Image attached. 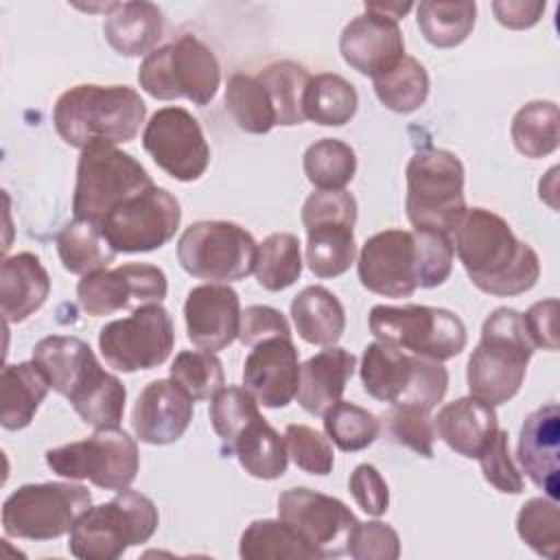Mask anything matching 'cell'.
Wrapping results in <instances>:
<instances>
[{
  "label": "cell",
  "mask_w": 560,
  "mask_h": 560,
  "mask_svg": "<svg viewBox=\"0 0 560 560\" xmlns=\"http://www.w3.org/2000/svg\"><path fill=\"white\" fill-rule=\"evenodd\" d=\"M378 422L385 438L394 444L407 446L420 457H433L435 427L429 418V411L409 405H392Z\"/></svg>",
  "instance_id": "obj_46"
},
{
  "label": "cell",
  "mask_w": 560,
  "mask_h": 560,
  "mask_svg": "<svg viewBox=\"0 0 560 560\" xmlns=\"http://www.w3.org/2000/svg\"><path fill=\"white\" fill-rule=\"evenodd\" d=\"M33 361L46 374L50 389L66 396L83 424L118 427L127 389L118 376L105 372L92 348L70 335H48L33 346Z\"/></svg>",
  "instance_id": "obj_3"
},
{
  "label": "cell",
  "mask_w": 560,
  "mask_h": 560,
  "mask_svg": "<svg viewBox=\"0 0 560 560\" xmlns=\"http://www.w3.org/2000/svg\"><path fill=\"white\" fill-rule=\"evenodd\" d=\"M147 116V105L129 85L81 83L66 90L52 107L59 138L74 147L131 142Z\"/></svg>",
  "instance_id": "obj_4"
},
{
  "label": "cell",
  "mask_w": 560,
  "mask_h": 560,
  "mask_svg": "<svg viewBox=\"0 0 560 560\" xmlns=\"http://www.w3.org/2000/svg\"><path fill=\"white\" fill-rule=\"evenodd\" d=\"M48 389H50V383L33 359L4 365L0 374V392H2L0 424L7 431H20L28 427L39 405L44 402Z\"/></svg>",
  "instance_id": "obj_31"
},
{
  "label": "cell",
  "mask_w": 560,
  "mask_h": 560,
  "mask_svg": "<svg viewBox=\"0 0 560 560\" xmlns=\"http://www.w3.org/2000/svg\"><path fill=\"white\" fill-rule=\"evenodd\" d=\"M166 291V273L160 267L149 262H127L83 276L77 284V300L88 315L105 317L122 308L162 302Z\"/></svg>",
  "instance_id": "obj_20"
},
{
  "label": "cell",
  "mask_w": 560,
  "mask_h": 560,
  "mask_svg": "<svg viewBox=\"0 0 560 560\" xmlns=\"http://www.w3.org/2000/svg\"><path fill=\"white\" fill-rule=\"evenodd\" d=\"M225 112L245 133H269L276 127L271 98L258 77L236 72L225 85Z\"/></svg>",
  "instance_id": "obj_37"
},
{
  "label": "cell",
  "mask_w": 560,
  "mask_h": 560,
  "mask_svg": "<svg viewBox=\"0 0 560 560\" xmlns=\"http://www.w3.org/2000/svg\"><path fill=\"white\" fill-rule=\"evenodd\" d=\"M57 254L63 269L77 276L107 269L116 256L101 228L81 219H72L61 228L57 234Z\"/></svg>",
  "instance_id": "obj_34"
},
{
  "label": "cell",
  "mask_w": 560,
  "mask_h": 560,
  "mask_svg": "<svg viewBox=\"0 0 560 560\" xmlns=\"http://www.w3.org/2000/svg\"><path fill=\"white\" fill-rule=\"evenodd\" d=\"M359 107L357 88L335 72L311 77L304 94V116L322 127H341L350 122Z\"/></svg>",
  "instance_id": "obj_33"
},
{
  "label": "cell",
  "mask_w": 560,
  "mask_h": 560,
  "mask_svg": "<svg viewBox=\"0 0 560 560\" xmlns=\"http://www.w3.org/2000/svg\"><path fill=\"white\" fill-rule=\"evenodd\" d=\"M455 247L446 234L427 230H383L372 234L359 254L361 284L383 298H411L448 280Z\"/></svg>",
  "instance_id": "obj_1"
},
{
  "label": "cell",
  "mask_w": 560,
  "mask_h": 560,
  "mask_svg": "<svg viewBox=\"0 0 560 560\" xmlns=\"http://www.w3.org/2000/svg\"><path fill=\"white\" fill-rule=\"evenodd\" d=\"M140 88L158 101L188 98L203 107L221 85V66L217 55L197 35H179L149 52L138 68Z\"/></svg>",
  "instance_id": "obj_9"
},
{
  "label": "cell",
  "mask_w": 560,
  "mask_h": 560,
  "mask_svg": "<svg viewBox=\"0 0 560 560\" xmlns=\"http://www.w3.org/2000/svg\"><path fill=\"white\" fill-rule=\"evenodd\" d=\"M298 335L311 346H337L346 330V311L339 298L322 284L304 287L291 302Z\"/></svg>",
  "instance_id": "obj_30"
},
{
  "label": "cell",
  "mask_w": 560,
  "mask_h": 560,
  "mask_svg": "<svg viewBox=\"0 0 560 560\" xmlns=\"http://www.w3.org/2000/svg\"><path fill=\"white\" fill-rule=\"evenodd\" d=\"M278 518L291 525L317 558L346 556L359 525L343 501L304 486L289 488L278 497Z\"/></svg>",
  "instance_id": "obj_18"
},
{
  "label": "cell",
  "mask_w": 560,
  "mask_h": 560,
  "mask_svg": "<svg viewBox=\"0 0 560 560\" xmlns=\"http://www.w3.org/2000/svg\"><path fill=\"white\" fill-rule=\"evenodd\" d=\"M348 490L354 503L370 516H381L389 508V490L383 475L372 464H359L350 479Z\"/></svg>",
  "instance_id": "obj_52"
},
{
  "label": "cell",
  "mask_w": 560,
  "mask_h": 560,
  "mask_svg": "<svg viewBox=\"0 0 560 560\" xmlns=\"http://www.w3.org/2000/svg\"><path fill=\"white\" fill-rule=\"evenodd\" d=\"M368 396L431 411L448 389V370L440 361L422 359L383 341L365 346L359 365Z\"/></svg>",
  "instance_id": "obj_8"
},
{
  "label": "cell",
  "mask_w": 560,
  "mask_h": 560,
  "mask_svg": "<svg viewBox=\"0 0 560 560\" xmlns=\"http://www.w3.org/2000/svg\"><path fill=\"white\" fill-rule=\"evenodd\" d=\"M184 319L188 341L199 350L217 354L238 339V293L232 287L217 282L192 287L184 302Z\"/></svg>",
  "instance_id": "obj_23"
},
{
  "label": "cell",
  "mask_w": 560,
  "mask_h": 560,
  "mask_svg": "<svg viewBox=\"0 0 560 560\" xmlns=\"http://www.w3.org/2000/svg\"><path fill=\"white\" fill-rule=\"evenodd\" d=\"M363 9L381 13V15H387V18L398 22L400 18H405L413 9V4L411 2H385V4L383 2H365Z\"/></svg>",
  "instance_id": "obj_55"
},
{
  "label": "cell",
  "mask_w": 560,
  "mask_h": 560,
  "mask_svg": "<svg viewBox=\"0 0 560 560\" xmlns=\"http://www.w3.org/2000/svg\"><path fill=\"white\" fill-rule=\"evenodd\" d=\"M560 409L556 402H547L534 409L521 427L516 459L529 481L545 492V497L558 501L560 497Z\"/></svg>",
  "instance_id": "obj_25"
},
{
  "label": "cell",
  "mask_w": 560,
  "mask_h": 560,
  "mask_svg": "<svg viewBox=\"0 0 560 560\" xmlns=\"http://www.w3.org/2000/svg\"><path fill=\"white\" fill-rule=\"evenodd\" d=\"M103 35L118 55L147 57L164 35V15L153 2H116L103 22Z\"/></svg>",
  "instance_id": "obj_29"
},
{
  "label": "cell",
  "mask_w": 560,
  "mask_h": 560,
  "mask_svg": "<svg viewBox=\"0 0 560 560\" xmlns=\"http://www.w3.org/2000/svg\"><path fill=\"white\" fill-rule=\"evenodd\" d=\"M348 553L354 560H396L400 556V538L387 523H359L352 534Z\"/></svg>",
  "instance_id": "obj_50"
},
{
  "label": "cell",
  "mask_w": 560,
  "mask_h": 560,
  "mask_svg": "<svg viewBox=\"0 0 560 560\" xmlns=\"http://www.w3.org/2000/svg\"><path fill=\"white\" fill-rule=\"evenodd\" d=\"M175 346V326L160 304H142L129 317L114 319L98 330V350L109 368L122 374L162 365Z\"/></svg>",
  "instance_id": "obj_16"
},
{
  "label": "cell",
  "mask_w": 560,
  "mask_h": 560,
  "mask_svg": "<svg viewBox=\"0 0 560 560\" xmlns=\"http://www.w3.org/2000/svg\"><path fill=\"white\" fill-rule=\"evenodd\" d=\"M302 166L315 190H341L354 179L357 153L343 140L322 138L304 151Z\"/></svg>",
  "instance_id": "obj_42"
},
{
  "label": "cell",
  "mask_w": 560,
  "mask_h": 560,
  "mask_svg": "<svg viewBox=\"0 0 560 560\" xmlns=\"http://www.w3.org/2000/svg\"><path fill=\"white\" fill-rule=\"evenodd\" d=\"M192 420V398L171 378H155L138 394L131 411V429L144 444L164 446L177 442Z\"/></svg>",
  "instance_id": "obj_24"
},
{
  "label": "cell",
  "mask_w": 560,
  "mask_h": 560,
  "mask_svg": "<svg viewBox=\"0 0 560 560\" xmlns=\"http://www.w3.org/2000/svg\"><path fill=\"white\" fill-rule=\"evenodd\" d=\"M142 149L177 182H197L210 164V147L199 120L177 105L162 107L149 118Z\"/></svg>",
  "instance_id": "obj_19"
},
{
  "label": "cell",
  "mask_w": 560,
  "mask_h": 560,
  "mask_svg": "<svg viewBox=\"0 0 560 560\" xmlns=\"http://www.w3.org/2000/svg\"><path fill=\"white\" fill-rule=\"evenodd\" d=\"M376 98L396 114H411L420 109L429 96V72L416 59L405 55L389 72L372 79Z\"/></svg>",
  "instance_id": "obj_40"
},
{
  "label": "cell",
  "mask_w": 560,
  "mask_h": 560,
  "mask_svg": "<svg viewBox=\"0 0 560 560\" xmlns=\"http://www.w3.org/2000/svg\"><path fill=\"white\" fill-rule=\"evenodd\" d=\"M149 186H153V179L133 155L109 144L88 147L77 164L72 214L101 225L114 208Z\"/></svg>",
  "instance_id": "obj_11"
},
{
  "label": "cell",
  "mask_w": 560,
  "mask_h": 560,
  "mask_svg": "<svg viewBox=\"0 0 560 560\" xmlns=\"http://www.w3.org/2000/svg\"><path fill=\"white\" fill-rule=\"evenodd\" d=\"M46 466L70 481L88 479L103 490H125L140 468L136 440L118 429H96L90 438L52 446L44 453Z\"/></svg>",
  "instance_id": "obj_13"
},
{
  "label": "cell",
  "mask_w": 560,
  "mask_h": 560,
  "mask_svg": "<svg viewBox=\"0 0 560 560\" xmlns=\"http://www.w3.org/2000/svg\"><path fill=\"white\" fill-rule=\"evenodd\" d=\"M339 52L352 70L376 79L405 57V37L396 20L363 9L343 26Z\"/></svg>",
  "instance_id": "obj_21"
},
{
  "label": "cell",
  "mask_w": 560,
  "mask_h": 560,
  "mask_svg": "<svg viewBox=\"0 0 560 560\" xmlns=\"http://www.w3.org/2000/svg\"><path fill=\"white\" fill-rule=\"evenodd\" d=\"M405 210L413 230L451 236L466 214L464 164L446 149H422L407 164Z\"/></svg>",
  "instance_id": "obj_6"
},
{
  "label": "cell",
  "mask_w": 560,
  "mask_h": 560,
  "mask_svg": "<svg viewBox=\"0 0 560 560\" xmlns=\"http://www.w3.org/2000/svg\"><path fill=\"white\" fill-rule=\"evenodd\" d=\"M516 534L538 556L553 560L560 547L558 501L549 497H534L525 501L516 514Z\"/></svg>",
  "instance_id": "obj_44"
},
{
  "label": "cell",
  "mask_w": 560,
  "mask_h": 560,
  "mask_svg": "<svg viewBox=\"0 0 560 560\" xmlns=\"http://www.w3.org/2000/svg\"><path fill=\"white\" fill-rule=\"evenodd\" d=\"M435 435L457 455L477 459L499 429V418L492 405L464 396L444 405L433 418Z\"/></svg>",
  "instance_id": "obj_27"
},
{
  "label": "cell",
  "mask_w": 560,
  "mask_h": 560,
  "mask_svg": "<svg viewBox=\"0 0 560 560\" xmlns=\"http://www.w3.org/2000/svg\"><path fill=\"white\" fill-rule=\"evenodd\" d=\"M547 9V2L542 0H497L492 2V13L497 22L512 31H525L538 24Z\"/></svg>",
  "instance_id": "obj_54"
},
{
  "label": "cell",
  "mask_w": 560,
  "mask_h": 560,
  "mask_svg": "<svg viewBox=\"0 0 560 560\" xmlns=\"http://www.w3.org/2000/svg\"><path fill=\"white\" fill-rule=\"evenodd\" d=\"M523 324L534 348H542L549 352L558 350V300L556 298L532 304L523 315Z\"/></svg>",
  "instance_id": "obj_53"
},
{
  "label": "cell",
  "mask_w": 560,
  "mask_h": 560,
  "mask_svg": "<svg viewBox=\"0 0 560 560\" xmlns=\"http://www.w3.org/2000/svg\"><path fill=\"white\" fill-rule=\"evenodd\" d=\"M168 378L186 392L192 402L212 400L225 385L219 357L206 350H182L168 368Z\"/></svg>",
  "instance_id": "obj_43"
},
{
  "label": "cell",
  "mask_w": 560,
  "mask_h": 560,
  "mask_svg": "<svg viewBox=\"0 0 560 560\" xmlns=\"http://www.w3.org/2000/svg\"><path fill=\"white\" fill-rule=\"evenodd\" d=\"M479 468L483 472V479L494 486L499 492L505 494H518L523 492V475L518 472L516 464L510 457V440L508 431L497 429L488 446L479 453Z\"/></svg>",
  "instance_id": "obj_49"
},
{
  "label": "cell",
  "mask_w": 560,
  "mask_h": 560,
  "mask_svg": "<svg viewBox=\"0 0 560 560\" xmlns=\"http://www.w3.org/2000/svg\"><path fill=\"white\" fill-rule=\"evenodd\" d=\"M534 343L527 337L523 313L516 308H494L481 326V341L466 365L470 396L497 407L512 400L527 372Z\"/></svg>",
  "instance_id": "obj_5"
},
{
  "label": "cell",
  "mask_w": 560,
  "mask_h": 560,
  "mask_svg": "<svg viewBox=\"0 0 560 560\" xmlns=\"http://www.w3.org/2000/svg\"><path fill=\"white\" fill-rule=\"evenodd\" d=\"M243 560H284V558H317L315 551L298 536L282 518L252 521L238 540Z\"/></svg>",
  "instance_id": "obj_36"
},
{
  "label": "cell",
  "mask_w": 560,
  "mask_h": 560,
  "mask_svg": "<svg viewBox=\"0 0 560 560\" xmlns=\"http://www.w3.org/2000/svg\"><path fill=\"white\" fill-rule=\"evenodd\" d=\"M475 2H435L427 0L416 7V22L422 37L435 48H455L468 39L475 28Z\"/></svg>",
  "instance_id": "obj_39"
},
{
  "label": "cell",
  "mask_w": 560,
  "mask_h": 560,
  "mask_svg": "<svg viewBox=\"0 0 560 560\" xmlns=\"http://www.w3.org/2000/svg\"><path fill=\"white\" fill-rule=\"evenodd\" d=\"M455 252L470 282L488 295H521L540 278L538 254L518 241L503 217L470 208L455 230Z\"/></svg>",
  "instance_id": "obj_2"
},
{
  "label": "cell",
  "mask_w": 560,
  "mask_h": 560,
  "mask_svg": "<svg viewBox=\"0 0 560 560\" xmlns=\"http://www.w3.org/2000/svg\"><path fill=\"white\" fill-rule=\"evenodd\" d=\"M228 453H234L241 468L256 479H278L287 472L289 453L284 438L262 418H254L230 444Z\"/></svg>",
  "instance_id": "obj_32"
},
{
  "label": "cell",
  "mask_w": 560,
  "mask_h": 560,
  "mask_svg": "<svg viewBox=\"0 0 560 560\" xmlns=\"http://www.w3.org/2000/svg\"><path fill=\"white\" fill-rule=\"evenodd\" d=\"M258 416V402L245 387H223L210 402V424L228 448L234 438Z\"/></svg>",
  "instance_id": "obj_47"
},
{
  "label": "cell",
  "mask_w": 560,
  "mask_h": 560,
  "mask_svg": "<svg viewBox=\"0 0 560 560\" xmlns=\"http://www.w3.org/2000/svg\"><path fill=\"white\" fill-rule=\"evenodd\" d=\"M357 368V357L339 346H328L300 365L298 402L311 416H324L341 400Z\"/></svg>",
  "instance_id": "obj_26"
},
{
  "label": "cell",
  "mask_w": 560,
  "mask_h": 560,
  "mask_svg": "<svg viewBox=\"0 0 560 560\" xmlns=\"http://www.w3.org/2000/svg\"><path fill=\"white\" fill-rule=\"evenodd\" d=\"M256 77L260 79V83L265 85L271 98V105L276 112V125L293 127L306 120L304 94H306L311 74L302 63L282 59L262 68Z\"/></svg>",
  "instance_id": "obj_35"
},
{
  "label": "cell",
  "mask_w": 560,
  "mask_h": 560,
  "mask_svg": "<svg viewBox=\"0 0 560 560\" xmlns=\"http://www.w3.org/2000/svg\"><path fill=\"white\" fill-rule=\"evenodd\" d=\"M160 523L155 503L136 490H118L107 503L90 508L70 529L68 549L81 560H116L147 542Z\"/></svg>",
  "instance_id": "obj_7"
},
{
  "label": "cell",
  "mask_w": 560,
  "mask_h": 560,
  "mask_svg": "<svg viewBox=\"0 0 560 560\" xmlns=\"http://www.w3.org/2000/svg\"><path fill=\"white\" fill-rule=\"evenodd\" d=\"M179 221L182 208L175 195L153 184L114 208L98 228L116 254H142L164 247Z\"/></svg>",
  "instance_id": "obj_17"
},
{
  "label": "cell",
  "mask_w": 560,
  "mask_h": 560,
  "mask_svg": "<svg viewBox=\"0 0 560 560\" xmlns=\"http://www.w3.org/2000/svg\"><path fill=\"white\" fill-rule=\"evenodd\" d=\"M287 453L298 468L308 475L326 477L335 466V453L330 440L306 424H289L284 429Z\"/></svg>",
  "instance_id": "obj_48"
},
{
  "label": "cell",
  "mask_w": 560,
  "mask_h": 560,
  "mask_svg": "<svg viewBox=\"0 0 560 560\" xmlns=\"http://www.w3.org/2000/svg\"><path fill=\"white\" fill-rule=\"evenodd\" d=\"M243 385L258 405L287 407L300 385V357L291 337H269L252 346L243 363Z\"/></svg>",
  "instance_id": "obj_22"
},
{
  "label": "cell",
  "mask_w": 560,
  "mask_h": 560,
  "mask_svg": "<svg viewBox=\"0 0 560 560\" xmlns=\"http://www.w3.org/2000/svg\"><path fill=\"white\" fill-rule=\"evenodd\" d=\"M90 508L92 494L81 483H24L2 505V529L7 536L22 540H55L70 534Z\"/></svg>",
  "instance_id": "obj_12"
},
{
  "label": "cell",
  "mask_w": 560,
  "mask_h": 560,
  "mask_svg": "<svg viewBox=\"0 0 560 560\" xmlns=\"http://www.w3.org/2000/svg\"><path fill=\"white\" fill-rule=\"evenodd\" d=\"M300 217L308 236V269L322 280L346 273L357 258V199L352 192L346 188L313 190L306 197Z\"/></svg>",
  "instance_id": "obj_14"
},
{
  "label": "cell",
  "mask_w": 560,
  "mask_h": 560,
  "mask_svg": "<svg viewBox=\"0 0 560 560\" xmlns=\"http://www.w3.org/2000/svg\"><path fill=\"white\" fill-rule=\"evenodd\" d=\"M556 175H558V166H553V168L547 173V182H556ZM540 186H545V179H540ZM540 186H538L540 199H547V188H540ZM551 195H556V184L551 186Z\"/></svg>",
  "instance_id": "obj_56"
},
{
  "label": "cell",
  "mask_w": 560,
  "mask_h": 560,
  "mask_svg": "<svg viewBox=\"0 0 560 560\" xmlns=\"http://www.w3.org/2000/svg\"><path fill=\"white\" fill-rule=\"evenodd\" d=\"M368 324L376 341L440 363L462 354L468 341L462 317L438 306L376 304L370 311Z\"/></svg>",
  "instance_id": "obj_10"
},
{
  "label": "cell",
  "mask_w": 560,
  "mask_h": 560,
  "mask_svg": "<svg viewBox=\"0 0 560 560\" xmlns=\"http://www.w3.org/2000/svg\"><path fill=\"white\" fill-rule=\"evenodd\" d=\"M50 293V278L42 260L31 252H20L2 260L0 267V313L4 324H20L39 311Z\"/></svg>",
  "instance_id": "obj_28"
},
{
  "label": "cell",
  "mask_w": 560,
  "mask_h": 560,
  "mask_svg": "<svg viewBox=\"0 0 560 560\" xmlns=\"http://www.w3.org/2000/svg\"><path fill=\"white\" fill-rule=\"evenodd\" d=\"M254 273L265 291L278 293L289 289L302 273L300 241L291 232L269 234L256 252Z\"/></svg>",
  "instance_id": "obj_41"
},
{
  "label": "cell",
  "mask_w": 560,
  "mask_h": 560,
  "mask_svg": "<svg viewBox=\"0 0 560 560\" xmlns=\"http://www.w3.org/2000/svg\"><path fill=\"white\" fill-rule=\"evenodd\" d=\"M258 243L232 221L190 223L177 241L182 269L199 280L228 284L247 278L256 265Z\"/></svg>",
  "instance_id": "obj_15"
},
{
  "label": "cell",
  "mask_w": 560,
  "mask_h": 560,
  "mask_svg": "<svg viewBox=\"0 0 560 560\" xmlns=\"http://www.w3.org/2000/svg\"><path fill=\"white\" fill-rule=\"evenodd\" d=\"M324 431L337 448L354 453L368 448L378 438L381 422L372 411L354 402L339 400L324 413Z\"/></svg>",
  "instance_id": "obj_45"
},
{
  "label": "cell",
  "mask_w": 560,
  "mask_h": 560,
  "mask_svg": "<svg viewBox=\"0 0 560 560\" xmlns=\"http://www.w3.org/2000/svg\"><path fill=\"white\" fill-rule=\"evenodd\" d=\"M558 125L560 112L553 101H529L514 114L510 136L521 155L538 160L558 149Z\"/></svg>",
  "instance_id": "obj_38"
},
{
  "label": "cell",
  "mask_w": 560,
  "mask_h": 560,
  "mask_svg": "<svg viewBox=\"0 0 560 560\" xmlns=\"http://www.w3.org/2000/svg\"><path fill=\"white\" fill-rule=\"evenodd\" d=\"M269 337H291V326L287 317L267 304H252L241 311L238 341L243 346H256Z\"/></svg>",
  "instance_id": "obj_51"
}]
</instances>
